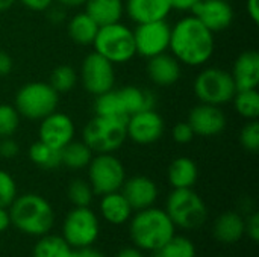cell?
Returning <instances> with one entry per match:
<instances>
[{"label": "cell", "instance_id": "obj_1", "mask_svg": "<svg viewBox=\"0 0 259 257\" xmlns=\"http://www.w3.org/2000/svg\"><path fill=\"white\" fill-rule=\"evenodd\" d=\"M214 33L194 15L181 18L170 35L171 55L184 65L200 67L214 55Z\"/></svg>", "mask_w": 259, "mask_h": 257}, {"label": "cell", "instance_id": "obj_2", "mask_svg": "<svg viewBox=\"0 0 259 257\" xmlns=\"http://www.w3.org/2000/svg\"><path fill=\"white\" fill-rule=\"evenodd\" d=\"M129 233L138 250L156 251L176 235V226L165 211L152 206L131 217Z\"/></svg>", "mask_w": 259, "mask_h": 257}, {"label": "cell", "instance_id": "obj_3", "mask_svg": "<svg viewBox=\"0 0 259 257\" xmlns=\"http://www.w3.org/2000/svg\"><path fill=\"white\" fill-rule=\"evenodd\" d=\"M8 211L11 226L24 235H47L55 224V211L52 204L38 194L17 195Z\"/></svg>", "mask_w": 259, "mask_h": 257}, {"label": "cell", "instance_id": "obj_4", "mask_svg": "<svg viewBox=\"0 0 259 257\" xmlns=\"http://www.w3.org/2000/svg\"><path fill=\"white\" fill-rule=\"evenodd\" d=\"M165 212L176 227L185 230L202 227L208 218L206 204L193 188L173 189L167 198Z\"/></svg>", "mask_w": 259, "mask_h": 257}, {"label": "cell", "instance_id": "obj_5", "mask_svg": "<svg viewBox=\"0 0 259 257\" xmlns=\"http://www.w3.org/2000/svg\"><path fill=\"white\" fill-rule=\"evenodd\" d=\"M93 45L96 53L102 55L114 65L129 62L137 55L134 30L120 21L100 26Z\"/></svg>", "mask_w": 259, "mask_h": 257}, {"label": "cell", "instance_id": "obj_6", "mask_svg": "<svg viewBox=\"0 0 259 257\" xmlns=\"http://www.w3.org/2000/svg\"><path fill=\"white\" fill-rule=\"evenodd\" d=\"M82 136L93 153H114L127 139L126 120L96 115L83 127Z\"/></svg>", "mask_w": 259, "mask_h": 257}, {"label": "cell", "instance_id": "obj_7", "mask_svg": "<svg viewBox=\"0 0 259 257\" xmlns=\"http://www.w3.org/2000/svg\"><path fill=\"white\" fill-rule=\"evenodd\" d=\"M59 94L50 86L49 82H29L24 83L15 94L14 106L17 112L29 120H42L56 111Z\"/></svg>", "mask_w": 259, "mask_h": 257}, {"label": "cell", "instance_id": "obj_8", "mask_svg": "<svg viewBox=\"0 0 259 257\" xmlns=\"http://www.w3.org/2000/svg\"><path fill=\"white\" fill-rule=\"evenodd\" d=\"M193 89L200 103L215 106L231 103L237 92L232 74L217 67H209L200 71L194 79Z\"/></svg>", "mask_w": 259, "mask_h": 257}, {"label": "cell", "instance_id": "obj_9", "mask_svg": "<svg viewBox=\"0 0 259 257\" xmlns=\"http://www.w3.org/2000/svg\"><path fill=\"white\" fill-rule=\"evenodd\" d=\"M88 177L93 192L105 195L121 189L126 180V170L112 153H99L88 164Z\"/></svg>", "mask_w": 259, "mask_h": 257}, {"label": "cell", "instance_id": "obj_10", "mask_svg": "<svg viewBox=\"0 0 259 257\" xmlns=\"http://www.w3.org/2000/svg\"><path fill=\"white\" fill-rule=\"evenodd\" d=\"M100 235L97 215L88 208H73L62 224V238L71 248L93 247Z\"/></svg>", "mask_w": 259, "mask_h": 257}, {"label": "cell", "instance_id": "obj_11", "mask_svg": "<svg viewBox=\"0 0 259 257\" xmlns=\"http://www.w3.org/2000/svg\"><path fill=\"white\" fill-rule=\"evenodd\" d=\"M80 80L85 88L93 95H100L115 85V70L114 64L109 62L102 55L93 52L85 56L80 67Z\"/></svg>", "mask_w": 259, "mask_h": 257}, {"label": "cell", "instance_id": "obj_12", "mask_svg": "<svg viewBox=\"0 0 259 257\" xmlns=\"http://www.w3.org/2000/svg\"><path fill=\"white\" fill-rule=\"evenodd\" d=\"M170 35L171 26L167 23V20L137 24V29L134 30L137 55L149 59L165 53L170 47Z\"/></svg>", "mask_w": 259, "mask_h": 257}, {"label": "cell", "instance_id": "obj_13", "mask_svg": "<svg viewBox=\"0 0 259 257\" xmlns=\"http://www.w3.org/2000/svg\"><path fill=\"white\" fill-rule=\"evenodd\" d=\"M164 118L155 109L137 112L126 120L127 138L140 145H149L161 139V136L164 135Z\"/></svg>", "mask_w": 259, "mask_h": 257}, {"label": "cell", "instance_id": "obj_14", "mask_svg": "<svg viewBox=\"0 0 259 257\" xmlns=\"http://www.w3.org/2000/svg\"><path fill=\"white\" fill-rule=\"evenodd\" d=\"M188 123L194 132L202 138H211L220 135L228 124V118L220 106L200 103L190 111Z\"/></svg>", "mask_w": 259, "mask_h": 257}, {"label": "cell", "instance_id": "obj_15", "mask_svg": "<svg viewBox=\"0 0 259 257\" xmlns=\"http://www.w3.org/2000/svg\"><path fill=\"white\" fill-rule=\"evenodd\" d=\"M74 130L76 129L73 120L68 115L55 111L41 120L38 136L44 144L56 150H62L70 141H73Z\"/></svg>", "mask_w": 259, "mask_h": 257}, {"label": "cell", "instance_id": "obj_16", "mask_svg": "<svg viewBox=\"0 0 259 257\" xmlns=\"http://www.w3.org/2000/svg\"><path fill=\"white\" fill-rule=\"evenodd\" d=\"M191 12L212 33L228 29L235 17L228 0H200Z\"/></svg>", "mask_w": 259, "mask_h": 257}, {"label": "cell", "instance_id": "obj_17", "mask_svg": "<svg viewBox=\"0 0 259 257\" xmlns=\"http://www.w3.org/2000/svg\"><path fill=\"white\" fill-rule=\"evenodd\" d=\"M120 191L135 212L155 206L158 200V186L147 176H134L126 179Z\"/></svg>", "mask_w": 259, "mask_h": 257}, {"label": "cell", "instance_id": "obj_18", "mask_svg": "<svg viewBox=\"0 0 259 257\" xmlns=\"http://www.w3.org/2000/svg\"><path fill=\"white\" fill-rule=\"evenodd\" d=\"M149 79L158 86H171L181 79V62L173 56L165 53L149 58L146 67Z\"/></svg>", "mask_w": 259, "mask_h": 257}, {"label": "cell", "instance_id": "obj_19", "mask_svg": "<svg viewBox=\"0 0 259 257\" xmlns=\"http://www.w3.org/2000/svg\"><path fill=\"white\" fill-rule=\"evenodd\" d=\"M124 11L134 23L141 24L167 20L171 5L170 0H126Z\"/></svg>", "mask_w": 259, "mask_h": 257}, {"label": "cell", "instance_id": "obj_20", "mask_svg": "<svg viewBox=\"0 0 259 257\" xmlns=\"http://www.w3.org/2000/svg\"><path fill=\"white\" fill-rule=\"evenodd\" d=\"M232 79L238 89H253L259 85V53L256 50L243 52L234 62Z\"/></svg>", "mask_w": 259, "mask_h": 257}, {"label": "cell", "instance_id": "obj_21", "mask_svg": "<svg viewBox=\"0 0 259 257\" xmlns=\"http://www.w3.org/2000/svg\"><path fill=\"white\" fill-rule=\"evenodd\" d=\"M214 238L222 244L240 242L246 235V220L234 211H228L217 217L214 221Z\"/></svg>", "mask_w": 259, "mask_h": 257}, {"label": "cell", "instance_id": "obj_22", "mask_svg": "<svg viewBox=\"0 0 259 257\" xmlns=\"http://www.w3.org/2000/svg\"><path fill=\"white\" fill-rule=\"evenodd\" d=\"M99 209H100L102 218L106 223L114 224V226H121V224L127 223L134 212V209L131 208L129 201L124 198L121 191H115V192L102 195Z\"/></svg>", "mask_w": 259, "mask_h": 257}, {"label": "cell", "instance_id": "obj_23", "mask_svg": "<svg viewBox=\"0 0 259 257\" xmlns=\"http://www.w3.org/2000/svg\"><path fill=\"white\" fill-rule=\"evenodd\" d=\"M85 12L99 24L106 26L121 20L124 14L123 0H87Z\"/></svg>", "mask_w": 259, "mask_h": 257}, {"label": "cell", "instance_id": "obj_24", "mask_svg": "<svg viewBox=\"0 0 259 257\" xmlns=\"http://www.w3.org/2000/svg\"><path fill=\"white\" fill-rule=\"evenodd\" d=\"M167 177L173 189L193 188L199 179V168L193 159L182 156L170 164Z\"/></svg>", "mask_w": 259, "mask_h": 257}, {"label": "cell", "instance_id": "obj_25", "mask_svg": "<svg viewBox=\"0 0 259 257\" xmlns=\"http://www.w3.org/2000/svg\"><path fill=\"white\" fill-rule=\"evenodd\" d=\"M117 91H118L121 105H123L127 117H131L137 112H141V111L155 109L156 98H155L153 92H150L149 89L129 85V86H124Z\"/></svg>", "mask_w": 259, "mask_h": 257}, {"label": "cell", "instance_id": "obj_26", "mask_svg": "<svg viewBox=\"0 0 259 257\" xmlns=\"http://www.w3.org/2000/svg\"><path fill=\"white\" fill-rule=\"evenodd\" d=\"M99 24L87 14V12H79L73 15L67 24L68 36L71 38L73 42L79 45H90L94 42V38L99 32Z\"/></svg>", "mask_w": 259, "mask_h": 257}, {"label": "cell", "instance_id": "obj_27", "mask_svg": "<svg viewBox=\"0 0 259 257\" xmlns=\"http://www.w3.org/2000/svg\"><path fill=\"white\" fill-rule=\"evenodd\" d=\"M93 159V151L83 141H70L61 150V165L70 170L87 168Z\"/></svg>", "mask_w": 259, "mask_h": 257}, {"label": "cell", "instance_id": "obj_28", "mask_svg": "<svg viewBox=\"0 0 259 257\" xmlns=\"http://www.w3.org/2000/svg\"><path fill=\"white\" fill-rule=\"evenodd\" d=\"M71 247L65 242L62 236L58 235H42L36 241L32 257H68Z\"/></svg>", "mask_w": 259, "mask_h": 257}, {"label": "cell", "instance_id": "obj_29", "mask_svg": "<svg viewBox=\"0 0 259 257\" xmlns=\"http://www.w3.org/2000/svg\"><path fill=\"white\" fill-rule=\"evenodd\" d=\"M94 111H96V115L127 120V115H126L124 108L121 105L118 91L114 89V88L103 92V94H100V95H96Z\"/></svg>", "mask_w": 259, "mask_h": 257}, {"label": "cell", "instance_id": "obj_30", "mask_svg": "<svg viewBox=\"0 0 259 257\" xmlns=\"http://www.w3.org/2000/svg\"><path fill=\"white\" fill-rule=\"evenodd\" d=\"M29 159L39 168L53 170L61 165V150H56L38 139L29 147Z\"/></svg>", "mask_w": 259, "mask_h": 257}, {"label": "cell", "instance_id": "obj_31", "mask_svg": "<svg viewBox=\"0 0 259 257\" xmlns=\"http://www.w3.org/2000/svg\"><path fill=\"white\" fill-rule=\"evenodd\" d=\"M235 111L249 120H258L259 117V92L256 88L253 89H238L232 98Z\"/></svg>", "mask_w": 259, "mask_h": 257}, {"label": "cell", "instance_id": "obj_32", "mask_svg": "<svg viewBox=\"0 0 259 257\" xmlns=\"http://www.w3.org/2000/svg\"><path fill=\"white\" fill-rule=\"evenodd\" d=\"M155 257H196V245L185 236H171L161 248L153 251Z\"/></svg>", "mask_w": 259, "mask_h": 257}, {"label": "cell", "instance_id": "obj_33", "mask_svg": "<svg viewBox=\"0 0 259 257\" xmlns=\"http://www.w3.org/2000/svg\"><path fill=\"white\" fill-rule=\"evenodd\" d=\"M50 86L58 92H68L77 83V73L70 65H59L50 73Z\"/></svg>", "mask_w": 259, "mask_h": 257}, {"label": "cell", "instance_id": "obj_34", "mask_svg": "<svg viewBox=\"0 0 259 257\" xmlns=\"http://www.w3.org/2000/svg\"><path fill=\"white\" fill-rule=\"evenodd\" d=\"M68 194V200L71 201V204L74 208H88L93 201V188L88 182L82 180V179H76L68 185L67 189Z\"/></svg>", "mask_w": 259, "mask_h": 257}, {"label": "cell", "instance_id": "obj_35", "mask_svg": "<svg viewBox=\"0 0 259 257\" xmlns=\"http://www.w3.org/2000/svg\"><path fill=\"white\" fill-rule=\"evenodd\" d=\"M20 126V114L14 105H0V139L12 136Z\"/></svg>", "mask_w": 259, "mask_h": 257}, {"label": "cell", "instance_id": "obj_36", "mask_svg": "<svg viewBox=\"0 0 259 257\" xmlns=\"http://www.w3.org/2000/svg\"><path fill=\"white\" fill-rule=\"evenodd\" d=\"M240 142L244 150L256 153L259 150V123L258 120H249L240 132Z\"/></svg>", "mask_w": 259, "mask_h": 257}, {"label": "cell", "instance_id": "obj_37", "mask_svg": "<svg viewBox=\"0 0 259 257\" xmlns=\"http://www.w3.org/2000/svg\"><path fill=\"white\" fill-rule=\"evenodd\" d=\"M17 198V183L14 177L0 170V208H9Z\"/></svg>", "mask_w": 259, "mask_h": 257}, {"label": "cell", "instance_id": "obj_38", "mask_svg": "<svg viewBox=\"0 0 259 257\" xmlns=\"http://www.w3.org/2000/svg\"><path fill=\"white\" fill-rule=\"evenodd\" d=\"M171 136H173V139L178 144H188V142L193 141V138L196 135H194V132H193V129H191V126H190L188 121H181V123H178L173 127Z\"/></svg>", "mask_w": 259, "mask_h": 257}, {"label": "cell", "instance_id": "obj_39", "mask_svg": "<svg viewBox=\"0 0 259 257\" xmlns=\"http://www.w3.org/2000/svg\"><path fill=\"white\" fill-rule=\"evenodd\" d=\"M20 151L18 144L9 136V138H2L0 139V156L5 159H14Z\"/></svg>", "mask_w": 259, "mask_h": 257}, {"label": "cell", "instance_id": "obj_40", "mask_svg": "<svg viewBox=\"0 0 259 257\" xmlns=\"http://www.w3.org/2000/svg\"><path fill=\"white\" fill-rule=\"evenodd\" d=\"M246 235L253 242L259 241V214L256 212L250 214L246 220Z\"/></svg>", "mask_w": 259, "mask_h": 257}, {"label": "cell", "instance_id": "obj_41", "mask_svg": "<svg viewBox=\"0 0 259 257\" xmlns=\"http://www.w3.org/2000/svg\"><path fill=\"white\" fill-rule=\"evenodd\" d=\"M24 8L35 11V12H46L55 0H18Z\"/></svg>", "mask_w": 259, "mask_h": 257}, {"label": "cell", "instance_id": "obj_42", "mask_svg": "<svg viewBox=\"0 0 259 257\" xmlns=\"http://www.w3.org/2000/svg\"><path fill=\"white\" fill-rule=\"evenodd\" d=\"M46 12H47V18L52 24H62L65 20V9L61 5L59 6L52 5Z\"/></svg>", "mask_w": 259, "mask_h": 257}, {"label": "cell", "instance_id": "obj_43", "mask_svg": "<svg viewBox=\"0 0 259 257\" xmlns=\"http://www.w3.org/2000/svg\"><path fill=\"white\" fill-rule=\"evenodd\" d=\"M12 67H14L12 58L8 53L0 50V77L9 76V73L12 71Z\"/></svg>", "mask_w": 259, "mask_h": 257}, {"label": "cell", "instance_id": "obj_44", "mask_svg": "<svg viewBox=\"0 0 259 257\" xmlns=\"http://www.w3.org/2000/svg\"><path fill=\"white\" fill-rule=\"evenodd\" d=\"M68 257H105L99 250H94L93 247H83V248H71V253Z\"/></svg>", "mask_w": 259, "mask_h": 257}, {"label": "cell", "instance_id": "obj_45", "mask_svg": "<svg viewBox=\"0 0 259 257\" xmlns=\"http://www.w3.org/2000/svg\"><path fill=\"white\" fill-rule=\"evenodd\" d=\"M200 0H170L171 9L178 11H193V8L199 3Z\"/></svg>", "mask_w": 259, "mask_h": 257}, {"label": "cell", "instance_id": "obj_46", "mask_svg": "<svg viewBox=\"0 0 259 257\" xmlns=\"http://www.w3.org/2000/svg\"><path fill=\"white\" fill-rule=\"evenodd\" d=\"M246 9L249 17L252 18V21L255 24L259 23V0H247L246 2Z\"/></svg>", "mask_w": 259, "mask_h": 257}, {"label": "cell", "instance_id": "obj_47", "mask_svg": "<svg viewBox=\"0 0 259 257\" xmlns=\"http://www.w3.org/2000/svg\"><path fill=\"white\" fill-rule=\"evenodd\" d=\"M11 226V217L8 208H0V233L8 230Z\"/></svg>", "mask_w": 259, "mask_h": 257}, {"label": "cell", "instance_id": "obj_48", "mask_svg": "<svg viewBox=\"0 0 259 257\" xmlns=\"http://www.w3.org/2000/svg\"><path fill=\"white\" fill-rule=\"evenodd\" d=\"M115 257H144L141 250H138L137 247H126L123 250L118 251V254Z\"/></svg>", "mask_w": 259, "mask_h": 257}, {"label": "cell", "instance_id": "obj_49", "mask_svg": "<svg viewBox=\"0 0 259 257\" xmlns=\"http://www.w3.org/2000/svg\"><path fill=\"white\" fill-rule=\"evenodd\" d=\"M55 2H58L64 8H77V6L85 5L87 0H55Z\"/></svg>", "mask_w": 259, "mask_h": 257}, {"label": "cell", "instance_id": "obj_50", "mask_svg": "<svg viewBox=\"0 0 259 257\" xmlns=\"http://www.w3.org/2000/svg\"><path fill=\"white\" fill-rule=\"evenodd\" d=\"M17 0H0V12L3 11H8Z\"/></svg>", "mask_w": 259, "mask_h": 257}]
</instances>
